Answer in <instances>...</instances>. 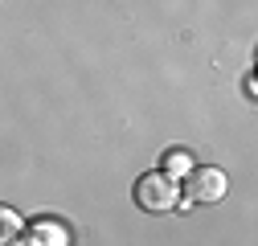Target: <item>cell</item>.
<instances>
[{"instance_id":"6da1fadb","label":"cell","mask_w":258,"mask_h":246,"mask_svg":"<svg viewBox=\"0 0 258 246\" xmlns=\"http://www.w3.org/2000/svg\"><path fill=\"white\" fill-rule=\"evenodd\" d=\"M136 205L144 213H168L180 205V184L168 172H148L136 180Z\"/></svg>"},{"instance_id":"277c9868","label":"cell","mask_w":258,"mask_h":246,"mask_svg":"<svg viewBox=\"0 0 258 246\" xmlns=\"http://www.w3.org/2000/svg\"><path fill=\"white\" fill-rule=\"evenodd\" d=\"M29 242H33V246H70L66 230L53 226V222H37V230H33V238H29Z\"/></svg>"},{"instance_id":"7a4b0ae2","label":"cell","mask_w":258,"mask_h":246,"mask_svg":"<svg viewBox=\"0 0 258 246\" xmlns=\"http://www.w3.org/2000/svg\"><path fill=\"white\" fill-rule=\"evenodd\" d=\"M225 197V172L221 168H192L188 172V193L184 201H221Z\"/></svg>"},{"instance_id":"5b68a950","label":"cell","mask_w":258,"mask_h":246,"mask_svg":"<svg viewBox=\"0 0 258 246\" xmlns=\"http://www.w3.org/2000/svg\"><path fill=\"white\" fill-rule=\"evenodd\" d=\"M160 172H168V176L176 180V176L192 172V156H188V152H168V160H164V168H160Z\"/></svg>"},{"instance_id":"3957f363","label":"cell","mask_w":258,"mask_h":246,"mask_svg":"<svg viewBox=\"0 0 258 246\" xmlns=\"http://www.w3.org/2000/svg\"><path fill=\"white\" fill-rule=\"evenodd\" d=\"M21 238H25V222H21V213L0 209V246H17Z\"/></svg>"}]
</instances>
